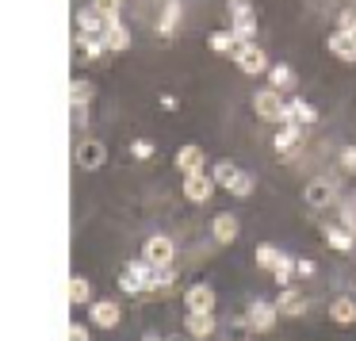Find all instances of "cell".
I'll return each mask as SVG.
<instances>
[{
    "label": "cell",
    "instance_id": "cell-1",
    "mask_svg": "<svg viewBox=\"0 0 356 341\" xmlns=\"http://www.w3.org/2000/svg\"><path fill=\"white\" fill-rule=\"evenodd\" d=\"M253 111L264 119V123H284L287 119V100L276 93V88H264V93L253 96Z\"/></svg>",
    "mask_w": 356,
    "mask_h": 341
},
{
    "label": "cell",
    "instance_id": "cell-2",
    "mask_svg": "<svg viewBox=\"0 0 356 341\" xmlns=\"http://www.w3.org/2000/svg\"><path fill=\"white\" fill-rule=\"evenodd\" d=\"M149 276H154V264L149 261H131L123 272H119V287H123L127 295L149 292Z\"/></svg>",
    "mask_w": 356,
    "mask_h": 341
},
{
    "label": "cell",
    "instance_id": "cell-3",
    "mask_svg": "<svg viewBox=\"0 0 356 341\" xmlns=\"http://www.w3.org/2000/svg\"><path fill=\"white\" fill-rule=\"evenodd\" d=\"M172 241L165 238V234H154V238H146V246H142V261H149L154 269H169L172 264Z\"/></svg>",
    "mask_w": 356,
    "mask_h": 341
},
{
    "label": "cell",
    "instance_id": "cell-4",
    "mask_svg": "<svg viewBox=\"0 0 356 341\" xmlns=\"http://www.w3.org/2000/svg\"><path fill=\"white\" fill-rule=\"evenodd\" d=\"M230 19H234V27L230 31L238 35L241 42H249L257 35V19H253V8H249L245 0H230Z\"/></svg>",
    "mask_w": 356,
    "mask_h": 341
},
{
    "label": "cell",
    "instance_id": "cell-5",
    "mask_svg": "<svg viewBox=\"0 0 356 341\" xmlns=\"http://www.w3.org/2000/svg\"><path fill=\"white\" fill-rule=\"evenodd\" d=\"M77 31L81 35H92V39H96V35L104 39V31H108V16L100 12L96 0H92V4H85V8H77Z\"/></svg>",
    "mask_w": 356,
    "mask_h": 341
},
{
    "label": "cell",
    "instance_id": "cell-6",
    "mask_svg": "<svg viewBox=\"0 0 356 341\" xmlns=\"http://www.w3.org/2000/svg\"><path fill=\"white\" fill-rule=\"evenodd\" d=\"M302 200H307L310 207H330V203L337 200V184H333L330 177H318L302 188Z\"/></svg>",
    "mask_w": 356,
    "mask_h": 341
},
{
    "label": "cell",
    "instance_id": "cell-7",
    "mask_svg": "<svg viewBox=\"0 0 356 341\" xmlns=\"http://www.w3.org/2000/svg\"><path fill=\"white\" fill-rule=\"evenodd\" d=\"M184 303H188V315H215V287L192 284L184 292Z\"/></svg>",
    "mask_w": 356,
    "mask_h": 341
},
{
    "label": "cell",
    "instance_id": "cell-8",
    "mask_svg": "<svg viewBox=\"0 0 356 341\" xmlns=\"http://www.w3.org/2000/svg\"><path fill=\"white\" fill-rule=\"evenodd\" d=\"M234 62H238L241 73H264V70H268V58H264V50L253 47V42H241V47L234 50Z\"/></svg>",
    "mask_w": 356,
    "mask_h": 341
},
{
    "label": "cell",
    "instance_id": "cell-9",
    "mask_svg": "<svg viewBox=\"0 0 356 341\" xmlns=\"http://www.w3.org/2000/svg\"><path fill=\"white\" fill-rule=\"evenodd\" d=\"M211 192H215V180L207 173H195V177H184V200L192 203H207Z\"/></svg>",
    "mask_w": 356,
    "mask_h": 341
},
{
    "label": "cell",
    "instance_id": "cell-10",
    "mask_svg": "<svg viewBox=\"0 0 356 341\" xmlns=\"http://www.w3.org/2000/svg\"><path fill=\"white\" fill-rule=\"evenodd\" d=\"M203 165H207V154H203L200 146H180V150H177V169L184 173V177L203 173Z\"/></svg>",
    "mask_w": 356,
    "mask_h": 341
},
{
    "label": "cell",
    "instance_id": "cell-11",
    "mask_svg": "<svg viewBox=\"0 0 356 341\" xmlns=\"http://www.w3.org/2000/svg\"><path fill=\"white\" fill-rule=\"evenodd\" d=\"M104 161H108V150H104V142L88 138V142H81V146H77V165H81V169H100Z\"/></svg>",
    "mask_w": 356,
    "mask_h": 341
},
{
    "label": "cell",
    "instance_id": "cell-12",
    "mask_svg": "<svg viewBox=\"0 0 356 341\" xmlns=\"http://www.w3.org/2000/svg\"><path fill=\"white\" fill-rule=\"evenodd\" d=\"M119 318H123V307H119V303H111V299L92 303V322L100 326V330H115Z\"/></svg>",
    "mask_w": 356,
    "mask_h": 341
},
{
    "label": "cell",
    "instance_id": "cell-13",
    "mask_svg": "<svg viewBox=\"0 0 356 341\" xmlns=\"http://www.w3.org/2000/svg\"><path fill=\"white\" fill-rule=\"evenodd\" d=\"M276 310H280V307H272V303H253L245 326H249V330H257V333L272 330V326H276Z\"/></svg>",
    "mask_w": 356,
    "mask_h": 341
},
{
    "label": "cell",
    "instance_id": "cell-14",
    "mask_svg": "<svg viewBox=\"0 0 356 341\" xmlns=\"http://www.w3.org/2000/svg\"><path fill=\"white\" fill-rule=\"evenodd\" d=\"M211 234H215V241H218V246H230V241L238 238V219H234L230 211L215 215V223H211Z\"/></svg>",
    "mask_w": 356,
    "mask_h": 341
},
{
    "label": "cell",
    "instance_id": "cell-15",
    "mask_svg": "<svg viewBox=\"0 0 356 341\" xmlns=\"http://www.w3.org/2000/svg\"><path fill=\"white\" fill-rule=\"evenodd\" d=\"M325 47H330V54H337L345 65H353V62H356V42H353V35H348V31L330 35V42H325Z\"/></svg>",
    "mask_w": 356,
    "mask_h": 341
},
{
    "label": "cell",
    "instance_id": "cell-16",
    "mask_svg": "<svg viewBox=\"0 0 356 341\" xmlns=\"http://www.w3.org/2000/svg\"><path fill=\"white\" fill-rule=\"evenodd\" d=\"M318 119V111L310 108V104H302V100H287V119H284V127H310Z\"/></svg>",
    "mask_w": 356,
    "mask_h": 341
},
{
    "label": "cell",
    "instance_id": "cell-17",
    "mask_svg": "<svg viewBox=\"0 0 356 341\" xmlns=\"http://www.w3.org/2000/svg\"><path fill=\"white\" fill-rule=\"evenodd\" d=\"M104 47H108V50H127V47H131V31H127V27L119 24V16H115V19H108V31H104Z\"/></svg>",
    "mask_w": 356,
    "mask_h": 341
},
{
    "label": "cell",
    "instance_id": "cell-18",
    "mask_svg": "<svg viewBox=\"0 0 356 341\" xmlns=\"http://www.w3.org/2000/svg\"><path fill=\"white\" fill-rule=\"evenodd\" d=\"M330 318L337 326H353L356 322V299H348V295H341V299L330 303Z\"/></svg>",
    "mask_w": 356,
    "mask_h": 341
},
{
    "label": "cell",
    "instance_id": "cell-19",
    "mask_svg": "<svg viewBox=\"0 0 356 341\" xmlns=\"http://www.w3.org/2000/svg\"><path fill=\"white\" fill-rule=\"evenodd\" d=\"M325 241H330V249H337V253H348V249H353V230H348V226H330V230H325Z\"/></svg>",
    "mask_w": 356,
    "mask_h": 341
},
{
    "label": "cell",
    "instance_id": "cell-20",
    "mask_svg": "<svg viewBox=\"0 0 356 341\" xmlns=\"http://www.w3.org/2000/svg\"><path fill=\"white\" fill-rule=\"evenodd\" d=\"M207 47L215 50V54H230V50H238V47H241V39H238L234 31H215V35L207 39Z\"/></svg>",
    "mask_w": 356,
    "mask_h": 341
},
{
    "label": "cell",
    "instance_id": "cell-21",
    "mask_svg": "<svg viewBox=\"0 0 356 341\" xmlns=\"http://www.w3.org/2000/svg\"><path fill=\"white\" fill-rule=\"evenodd\" d=\"M188 333L192 338H211L215 333V315H188Z\"/></svg>",
    "mask_w": 356,
    "mask_h": 341
},
{
    "label": "cell",
    "instance_id": "cell-22",
    "mask_svg": "<svg viewBox=\"0 0 356 341\" xmlns=\"http://www.w3.org/2000/svg\"><path fill=\"white\" fill-rule=\"evenodd\" d=\"M268 85L276 88V93H287V88H295V73L287 70V65H272V70H268Z\"/></svg>",
    "mask_w": 356,
    "mask_h": 341
},
{
    "label": "cell",
    "instance_id": "cell-23",
    "mask_svg": "<svg viewBox=\"0 0 356 341\" xmlns=\"http://www.w3.org/2000/svg\"><path fill=\"white\" fill-rule=\"evenodd\" d=\"M70 303H73V307H81V303H92V284H88L85 276H73V280H70Z\"/></svg>",
    "mask_w": 356,
    "mask_h": 341
},
{
    "label": "cell",
    "instance_id": "cell-24",
    "mask_svg": "<svg viewBox=\"0 0 356 341\" xmlns=\"http://www.w3.org/2000/svg\"><path fill=\"white\" fill-rule=\"evenodd\" d=\"M238 173H241V169H238V165H234V161H222V165H215V173H211V180H215L218 188H230Z\"/></svg>",
    "mask_w": 356,
    "mask_h": 341
},
{
    "label": "cell",
    "instance_id": "cell-25",
    "mask_svg": "<svg viewBox=\"0 0 356 341\" xmlns=\"http://www.w3.org/2000/svg\"><path fill=\"white\" fill-rule=\"evenodd\" d=\"M276 261H280V249L272 246V241H261V246H257V264H261V269H276Z\"/></svg>",
    "mask_w": 356,
    "mask_h": 341
},
{
    "label": "cell",
    "instance_id": "cell-26",
    "mask_svg": "<svg viewBox=\"0 0 356 341\" xmlns=\"http://www.w3.org/2000/svg\"><path fill=\"white\" fill-rule=\"evenodd\" d=\"M276 307L284 310V315H302V307H307V299H302L299 292H284V299H280Z\"/></svg>",
    "mask_w": 356,
    "mask_h": 341
},
{
    "label": "cell",
    "instance_id": "cell-27",
    "mask_svg": "<svg viewBox=\"0 0 356 341\" xmlns=\"http://www.w3.org/2000/svg\"><path fill=\"white\" fill-rule=\"evenodd\" d=\"M299 138H302V127H284V131L276 134V150H284V154H287Z\"/></svg>",
    "mask_w": 356,
    "mask_h": 341
},
{
    "label": "cell",
    "instance_id": "cell-28",
    "mask_svg": "<svg viewBox=\"0 0 356 341\" xmlns=\"http://www.w3.org/2000/svg\"><path fill=\"white\" fill-rule=\"evenodd\" d=\"M226 192L238 196V200H245V196L253 192V177H249V173H238V177H234V184L226 188Z\"/></svg>",
    "mask_w": 356,
    "mask_h": 341
},
{
    "label": "cell",
    "instance_id": "cell-29",
    "mask_svg": "<svg viewBox=\"0 0 356 341\" xmlns=\"http://www.w3.org/2000/svg\"><path fill=\"white\" fill-rule=\"evenodd\" d=\"M295 264H299V261H291L287 253H280V261H276V269H272V276H276L280 284H287V280H291V272H295Z\"/></svg>",
    "mask_w": 356,
    "mask_h": 341
},
{
    "label": "cell",
    "instance_id": "cell-30",
    "mask_svg": "<svg viewBox=\"0 0 356 341\" xmlns=\"http://www.w3.org/2000/svg\"><path fill=\"white\" fill-rule=\"evenodd\" d=\"M177 16H180V4H177V0H169V4H165V19H161V35H172Z\"/></svg>",
    "mask_w": 356,
    "mask_h": 341
},
{
    "label": "cell",
    "instance_id": "cell-31",
    "mask_svg": "<svg viewBox=\"0 0 356 341\" xmlns=\"http://www.w3.org/2000/svg\"><path fill=\"white\" fill-rule=\"evenodd\" d=\"M70 100H73V104H88V100H92V85H88V81H73Z\"/></svg>",
    "mask_w": 356,
    "mask_h": 341
},
{
    "label": "cell",
    "instance_id": "cell-32",
    "mask_svg": "<svg viewBox=\"0 0 356 341\" xmlns=\"http://www.w3.org/2000/svg\"><path fill=\"white\" fill-rule=\"evenodd\" d=\"M337 165H341L345 173H356V146H345V150H341V154H337Z\"/></svg>",
    "mask_w": 356,
    "mask_h": 341
},
{
    "label": "cell",
    "instance_id": "cell-33",
    "mask_svg": "<svg viewBox=\"0 0 356 341\" xmlns=\"http://www.w3.org/2000/svg\"><path fill=\"white\" fill-rule=\"evenodd\" d=\"M96 4H100V12H104L108 19H115V16H119V4H123V0H96Z\"/></svg>",
    "mask_w": 356,
    "mask_h": 341
},
{
    "label": "cell",
    "instance_id": "cell-34",
    "mask_svg": "<svg viewBox=\"0 0 356 341\" xmlns=\"http://www.w3.org/2000/svg\"><path fill=\"white\" fill-rule=\"evenodd\" d=\"M134 157H149V154H154V142H146V138H138V142H134Z\"/></svg>",
    "mask_w": 356,
    "mask_h": 341
},
{
    "label": "cell",
    "instance_id": "cell-35",
    "mask_svg": "<svg viewBox=\"0 0 356 341\" xmlns=\"http://www.w3.org/2000/svg\"><path fill=\"white\" fill-rule=\"evenodd\" d=\"M70 341H88V326L73 322V326H70Z\"/></svg>",
    "mask_w": 356,
    "mask_h": 341
},
{
    "label": "cell",
    "instance_id": "cell-36",
    "mask_svg": "<svg viewBox=\"0 0 356 341\" xmlns=\"http://www.w3.org/2000/svg\"><path fill=\"white\" fill-rule=\"evenodd\" d=\"M88 116H85V104H73V127H85Z\"/></svg>",
    "mask_w": 356,
    "mask_h": 341
},
{
    "label": "cell",
    "instance_id": "cell-37",
    "mask_svg": "<svg viewBox=\"0 0 356 341\" xmlns=\"http://www.w3.org/2000/svg\"><path fill=\"white\" fill-rule=\"evenodd\" d=\"M295 272H299V276H310V272H314V261H299V264H295Z\"/></svg>",
    "mask_w": 356,
    "mask_h": 341
},
{
    "label": "cell",
    "instance_id": "cell-38",
    "mask_svg": "<svg viewBox=\"0 0 356 341\" xmlns=\"http://www.w3.org/2000/svg\"><path fill=\"white\" fill-rule=\"evenodd\" d=\"M348 35H353V42H356V24H353V27H348Z\"/></svg>",
    "mask_w": 356,
    "mask_h": 341
},
{
    "label": "cell",
    "instance_id": "cell-39",
    "mask_svg": "<svg viewBox=\"0 0 356 341\" xmlns=\"http://www.w3.org/2000/svg\"><path fill=\"white\" fill-rule=\"evenodd\" d=\"M146 341H161V338H154V333H149V338H146Z\"/></svg>",
    "mask_w": 356,
    "mask_h": 341
}]
</instances>
